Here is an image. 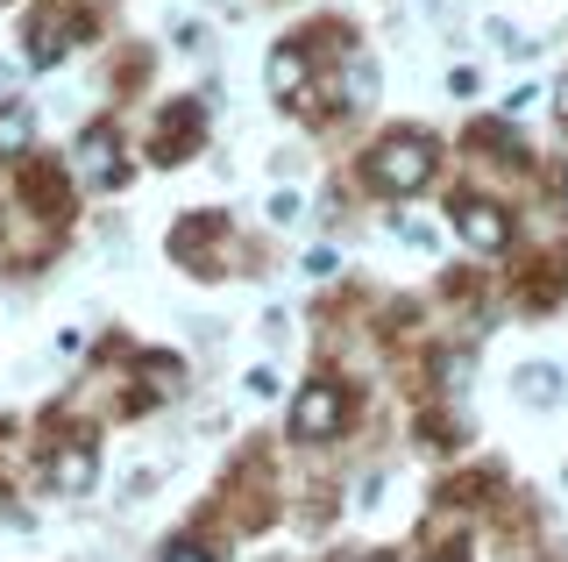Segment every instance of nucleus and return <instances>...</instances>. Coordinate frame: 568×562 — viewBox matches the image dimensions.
Masks as SVG:
<instances>
[{
	"instance_id": "f257e3e1",
	"label": "nucleus",
	"mask_w": 568,
	"mask_h": 562,
	"mask_svg": "<svg viewBox=\"0 0 568 562\" xmlns=\"http://www.w3.org/2000/svg\"><path fill=\"white\" fill-rule=\"evenodd\" d=\"M434 179V150L419 143V136H390V143L369 157V185L377 192H419Z\"/></svg>"
},
{
	"instance_id": "f03ea898",
	"label": "nucleus",
	"mask_w": 568,
	"mask_h": 562,
	"mask_svg": "<svg viewBox=\"0 0 568 562\" xmlns=\"http://www.w3.org/2000/svg\"><path fill=\"white\" fill-rule=\"evenodd\" d=\"M342 420H348V392L342 384H313V392H298V407H292V434L320 442V434H334Z\"/></svg>"
},
{
	"instance_id": "7ed1b4c3",
	"label": "nucleus",
	"mask_w": 568,
	"mask_h": 562,
	"mask_svg": "<svg viewBox=\"0 0 568 562\" xmlns=\"http://www.w3.org/2000/svg\"><path fill=\"white\" fill-rule=\"evenodd\" d=\"M79 179L85 185H121V157H114V129H106V121H100V129H85L79 136Z\"/></svg>"
},
{
	"instance_id": "20e7f679",
	"label": "nucleus",
	"mask_w": 568,
	"mask_h": 562,
	"mask_svg": "<svg viewBox=\"0 0 568 562\" xmlns=\"http://www.w3.org/2000/svg\"><path fill=\"white\" fill-rule=\"evenodd\" d=\"M462 235H469V250H505V242H511V221L505 214H497V207H484V200H469V207H462Z\"/></svg>"
},
{
	"instance_id": "39448f33",
	"label": "nucleus",
	"mask_w": 568,
	"mask_h": 562,
	"mask_svg": "<svg viewBox=\"0 0 568 562\" xmlns=\"http://www.w3.org/2000/svg\"><path fill=\"white\" fill-rule=\"evenodd\" d=\"M93 449H58V455H50V484H58V491H85V484H93Z\"/></svg>"
},
{
	"instance_id": "423d86ee",
	"label": "nucleus",
	"mask_w": 568,
	"mask_h": 562,
	"mask_svg": "<svg viewBox=\"0 0 568 562\" xmlns=\"http://www.w3.org/2000/svg\"><path fill=\"white\" fill-rule=\"evenodd\" d=\"M71 50V22H58V14H43V22L29 29V64H58Z\"/></svg>"
},
{
	"instance_id": "0eeeda50",
	"label": "nucleus",
	"mask_w": 568,
	"mask_h": 562,
	"mask_svg": "<svg viewBox=\"0 0 568 562\" xmlns=\"http://www.w3.org/2000/svg\"><path fill=\"white\" fill-rule=\"evenodd\" d=\"M271 86H277L284 100H298V86H306V50H298V43H277L271 50Z\"/></svg>"
},
{
	"instance_id": "6e6552de",
	"label": "nucleus",
	"mask_w": 568,
	"mask_h": 562,
	"mask_svg": "<svg viewBox=\"0 0 568 562\" xmlns=\"http://www.w3.org/2000/svg\"><path fill=\"white\" fill-rule=\"evenodd\" d=\"M29 136H36V114L29 108H0V157H14V150H29Z\"/></svg>"
},
{
	"instance_id": "1a4fd4ad",
	"label": "nucleus",
	"mask_w": 568,
	"mask_h": 562,
	"mask_svg": "<svg viewBox=\"0 0 568 562\" xmlns=\"http://www.w3.org/2000/svg\"><path fill=\"white\" fill-rule=\"evenodd\" d=\"M369 93H377V64L355 50V58H348V100H369Z\"/></svg>"
},
{
	"instance_id": "9d476101",
	"label": "nucleus",
	"mask_w": 568,
	"mask_h": 562,
	"mask_svg": "<svg viewBox=\"0 0 568 562\" xmlns=\"http://www.w3.org/2000/svg\"><path fill=\"white\" fill-rule=\"evenodd\" d=\"M334 271H342V257H334V250H313L306 257V278H334Z\"/></svg>"
},
{
	"instance_id": "9b49d317",
	"label": "nucleus",
	"mask_w": 568,
	"mask_h": 562,
	"mask_svg": "<svg viewBox=\"0 0 568 562\" xmlns=\"http://www.w3.org/2000/svg\"><path fill=\"white\" fill-rule=\"evenodd\" d=\"M164 562H213V549H200V541H171Z\"/></svg>"
},
{
	"instance_id": "f8f14e48",
	"label": "nucleus",
	"mask_w": 568,
	"mask_h": 562,
	"mask_svg": "<svg viewBox=\"0 0 568 562\" xmlns=\"http://www.w3.org/2000/svg\"><path fill=\"white\" fill-rule=\"evenodd\" d=\"M248 392H256V399L277 392V371H271V363H256V371H248Z\"/></svg>"
},
{
	"instance_id": "ddd939ff",
	"label": "nucleus",
	"mask_w": 568,
	"mask_h": 562,
	"mask_svg": "<svg viewBox=\"0 0 568 562\" xmlns=\"http://www.w3.org/2000/svg\"><path fill=\"white\" fill-rule=\"evenodd\" d=\"M555 108H561V121H568V79H561V93H555Z\"/></svg>"
},
{
	"instance_id": "4468645a",
	"label": "nucleus",
	"mask_w": 568,
	"mask_h": 562,
	"mask_svg": "<svg viewBox=\"0 0 568 562\" xmlns=\"http://www.w3.org/2000/svg\"><path fill=\"white\" fill-rule=\"evenodd\" d=\"M561 192H568V179H561Z\"/></svg>"
}]
</instances>
